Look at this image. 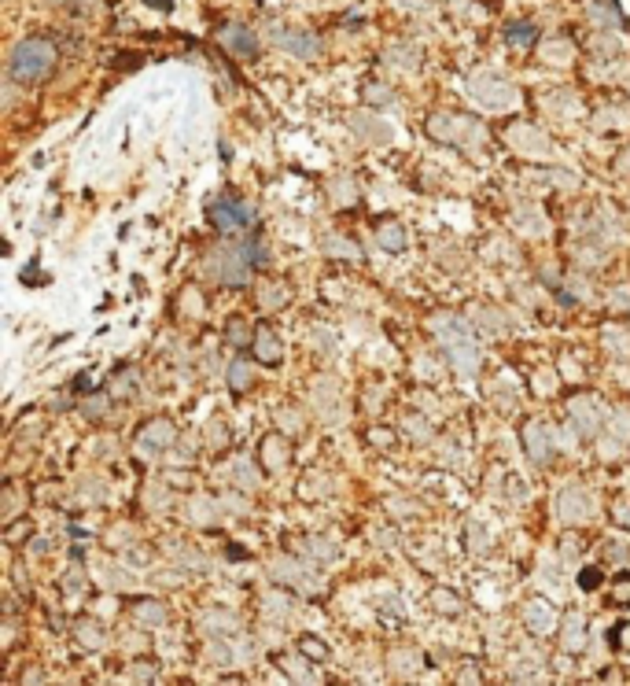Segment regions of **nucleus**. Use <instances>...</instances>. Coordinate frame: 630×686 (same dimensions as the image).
I'll use <instances>...</instances> for the list:
<instances>
[{"label":"nucleus","instance_id":"nucleus-1","mask_svg":"<svg viewBox=\"0 0 630 686\" xmlns=\"http://www.w3.org/2000/svg\"><path fill=\"white\" fill-rule=\"evenodd\" d=\"M48 48L45 45H37V41H26L19 52H15V77H22V82H30V77H41L45 70H48Z\"/></svg>","mask_w":630,"mask_h":686},{"label":"nucleus","instance_id":"nucleus-2","mask_svg":"<svg viewBox=\"0 0 630 686\" xmlns=\"http://www.w3.org/2000/svg\"><path fill=\"white\" fill-rule=\"evenodd\" d=\"M210 222L217 225V229H243L251 222V211L243 203H236V200H214L210 203Z\"/></svg>","mask_w":630,"mask_h":686},{"label":"nucleus","instance_id":"nucleus-3","mask_svg":"<svg viewBox=\"0 0 630 686\" xmlns=\"http://www.w3.org/2000/svg\"><path fill=\"white\" fill-rule=\"evenodd\" d=\"M225 45L233 52H240V56H254V45H251L247 30H225Z\"/></svg>","mask_w":630,"mask_h":686},{"label":"nucleus","instance_id":"nucleus-4","mask_svg":"<svg viewBox=\"0 0 630 686\" xmlns=\"http://www.w3.org/2000/svg\"><path fill=\"white\" fill-rule=\"evenodd\" d=\"M578 583H583V590H594V587H601V572L597 568H586V572L578 576Z\"/></svg>","mask_w":630,"mask_h":686},{"label":"nucleus","instance_id":"nucleus-5","mask_svg":"<svg viewBox=\"0 0 630 686\" xmlns=\"http://www.w3.org/2000/svg\"><path fill=\"white\" fill-rule=\"evenodd\" d=\"M620 635H615V646H623V650H630V624L627 627H615Z\"/></svg>","mask_w":630,"mask_h":686},{"label":"nucleus","instance_id":"nucleus-6","mask_svg":"<svg viewBox=\"0 0 630 686\" xmlns=\"http://www.w3.org/2000/svg\"><path fill=\"white\" fill-rule=\"evenodd\" d=\"M509 33H512V37H535L531 26H509Z\"/></svg>","mask_w":630,"mask_h":686}]
</instances>
